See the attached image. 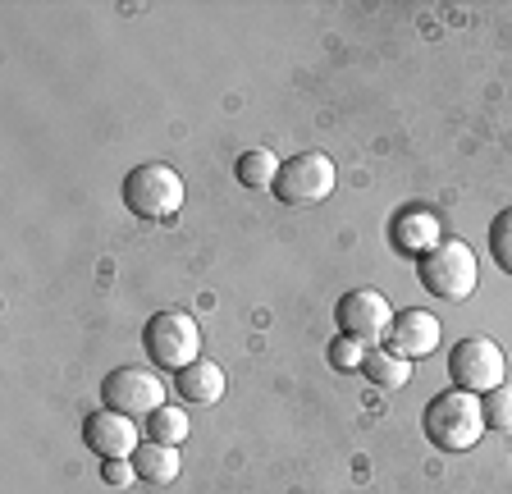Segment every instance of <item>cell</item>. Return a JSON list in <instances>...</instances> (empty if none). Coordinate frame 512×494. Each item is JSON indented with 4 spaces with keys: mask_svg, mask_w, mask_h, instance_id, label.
I'll return each instance as SVG.
<instances>
[{
    "mask_svg": "<svg viewBox=\"0 0 512 494\" xmlns=\"http://www.w3.org/2000/svg\"><path fill=\"white\" fill-rule=\"evenodd\" d=\"M394 307L380 289H352L339 298L334 307V321H339V334L348 339H362V344H380L384 334L394 330Z\"/></svg>",
    "mask_w": 512,
    "mask_h": 494,
    "instance_id": "8",
    "label": "cell"
},
{
    "mask_svg": "<svg viewBox=\"0 0 512 494\" xmlns=\"http://www.w3.org/2000/svg\"><path fill=\"white\" fill-rule=\"evenodd\" d=\"M366 353H371V344H362V339H348V334H339L330 344V362L339 366V371H362Z\"/></svg>",
    "mask_w": 512,
    "mask_h": 494,
    "instance_id": "19",
    "label": "cell"
},
{
    "mask_svg": "<svg viewBox=\"0 0 512 494\" xmlns=\"http://www.w3.org/2000/svg\"><path fill=\"white\" fill-rule=\"evenodd\" d=\"M101 481L115 485V490L133 485V481H138V472H133V458H106V462H101Z\"/></svg>",
    "mask_w": 512,
    "mask_h": 494,
    "instance_id": "20",
    "label": "cell"
},
{
    "mask_svg": "<svg viewBox=\"0 0 512 494\" xmlns=\"http://www.w3.org/2000/svg\"><path fill=\"white\" fill-rule=\"evenodd\" d=\"M142 344H147V357L160 366V371H174L179 376L183 366H192L202 357V330L188 312H156L142 330Z\"/></svg>",
    "mask_w": 512,
    "mask_h": 494,
    "instance_id": "4",
    "label": "cell"
},
{
    "mask_svg": "<svg viewBox=\"0 0 512 494\" xmlns=\"http://www.w3.org/2000/svg\"><path fill=\"white\" fill-rule=\"evenodd\" d=\"M279 165H284V161H279L275 151L252 147V151H243V156H238L234 174H238V183H243V188H252V193H266V188H275Z\"/></svg>",
    "mask_w": 512,
    "mask_h": 494,
    "instance_id": "15",
    "label": "cell"
},
{
    "mask_svg": "<svg viewBox=\"0 0 512 494\" xmlns=\"http://www.w3.org/2000/svg\"><path fill=\"white\" fill-rule=\"evenodd\" d=\"M119 197H124V206L138 215V220H170V215H179L188 188H183V174L174 170V165L147 161L124 174Z\"/></svg>",
    "mask_w": 512,
    "mask_h": 494,
    "instance_id": "2",
    "label": "cell"
},
{
    "mask_svg": "<svg viewBox=\"0 0 512 494\" xmlns=\"http://www.w3.org/2000/svg\"><path fill=\"white\" fill-rule=\"evenodd\" d=\"M362 376L380 389H403V385H412V362H407L403 353H394V348L371 344V353H366V362H362Z\"/></svg>",
    "mask_w": 512,
    "mask_h": 494,
    "instance_id": "14",
    "label": "cell"
},
{
    "mask_svg": "<svg viewBox=\"0 0 512 494\" xmlns=\"http://www.w3.org/2000/svg\"><path fill=\"white\" fill-rule=\"evenodd\" d=\"M389 238H394V247L403 252V257H426V252H435L439 243H444V229H439V220L430 211H421V206H412V211H398L394 215V229H389Z\"/></svg>",
    "mask_w": 512,
    "mask_h": 494,
    "instance_id": "11",
    "label": "cell"
},
{
    "mask_svg": "<svg viewBox=\"0 0 512 494\" xmlns=\"http://www.w3.org/2000/svg\"><path fill=\"white\" fill-rule=\"evenodd\" d=\"M439 339H444V330H439V316L435 312H421V307H407V312L394 316V330H389V348L394 353H403L407 362H416V357H430L439 348Z\"/></svg>",
    "mask_w": 512,
    "mask_h": 494,
    "instance_id": "10",
    "label": "cell"
},
{
    "mask_svg": "<svg viewBox=\"0 0 512 494\" xmlns=\"http://www.w3.org/2000/svg\"><path fill=\"white\" fill-rule=\"evenodd\" d=\"M334 183H339V174H334L330 156L325 151H302V156L279 165V179L270 193L284 206H316L334 193Z\"/></svg>",
    "mask_w": 512,
    "mask_h": 494,
    "instance_id": "5",
    "label": "cell"
},
{
    "mask_svg": "<svg viewBox=\"0 0 512 494\" xmlns=\"http://www.w3.org/2000/svg\"><path fill=\"white\" fill-rule=\"evenodd\" d=\"M133 472H138V481H147V485H170L174 476H179V449L142 440L138 453H133Z\"/></svg>",
    "mask_w": 512,
    "mask_h": 494,
    "instance_id": "13",
    "label": "cell"
},
{
    "mask_svg": "<svg viewBox=\"0 0 512 494\" xmlns=\"http://www.w3.org/2000/svg\"><path fill=\"white\" fill-rule=\"evenodd\" d=\"M224 385H229V380H224V366L211 362V357H197V362L183 366L179 376H174V389H179L188 403H202V408L206 403H220Z\"/></svg>",
    "mask_w": 512,
    "mask_h": 494,
    "instance_id": "12",
    "label": "cell"
},
{
    "mask_svg": "<svg viewBox=\"0 0 512 494\" xmlns=\"http://www.w3.org/2000/svg\"><path fill=\"white\" fill-rule=\"evenodd\" d=\"M142 426H147V440L151 444H170V449H179V444L188 440V417H183L179 408H170V403L151 412Z\"/></svg>",
    "mask_w": 512,
    "mask_h": 494,
    "instance_id": "16",
    "label": "cell"
},
{
    "mask_svg": "<svg viewBox=\"0 0 512 494\" xmlns=\"http://www.w3.org/2000/svg\"><path fill=\"white\" fill-rule=\"evenodd\" d=\"M490 257H494V266H499L503 275H512V206L494 215V225H490Z\"/></svg>",
    "mask_w": 512,
    "mask_h": 494,
    "instance_id": "17",
    "label": "cell"
},
{
    "mask_svg": "<svg viewBox=\"0 0 512 494\" xmlns=\"http://www.w3.org/2000/svg\"><path fill=\"white\" fill-rule=\"evenodd\" d=\"M421 430L426 440L435 444L439 453H467L480 444L485 435V408H480V394H467V389H439L435 398L421 412Z\"/></svg>",
    "mask_w": 512,
    "mask_h": 494,
    "instance_id": "1",
    "label": "cell"
},
{
    "mask_svg": "<svg viewBox=\"0 0 512 494\" xmlns=\"http://www.w3.org/2000/svg\"><path fill=\"white\" fill-rule=\"evenodd\" d=\"M101 398L110 412H124L133 421H147L156 408H165V380L147 366H119L101 380Z\"/></svg>",
    "mask_w": 512,
    "mask_h": 494,
    "instance_id": "7",
    "label": "cell"
},
{
    "mask_svg": "<svg viewBox=\"0 0 512 494\" xmlns=\"http://www.w3.org/2000/svg\"><path fill=\"white\" fill-rule=\"evenodd\" d=\"M416 280L421 289L435 293L444 302H467L476 293V280H480V261L462 238H444L435 252L416 261Z\"/></svg>",
    "mask_w": 512,
    "mask_h": 494,
    "instance_id": "3",
    "label": "cell"
},
{
    "mask_svg": "<svg viewBox=\"0 0 512 494\" xmlns=\"http://www.w3.org/2000/svg\"><path fill=\"white\" fill-rule=\"evenodd\" d=\"M480 408H485V426H490V430H503V435H512V385L490 389V394L480 398Z\"/></svg>",
    "mask_w": 512,
    "mask_h": 494,
    "instance_id": "18",
    "label": "cell"
},
{
    "mask_svg": "<svg viewBox=\"0 0 512 494\" xmlns=\"http://www.w3.org/2000/svg\"><path fill=\"white\" fill-rule=\"evenodd\" d=\"M83 444L96 453V458L106 462V458H133L142 444V430L133 417H124V412H92V417L83 421Z\"/></svg>",
    "mask_w": 512,
    "mask_h": 494,
    "instance_id": "9",
    "label": "cell"
},
{
    "mask_svg": "<svg viewBox=\"0 0 512 494\" xmlns=\"http://www.w3.org/2000/svg\"><path fill=\"white\" fill-rule=\"evenodd\" d=\"M503 376H508V357H503V348L494 339H462L448 353V380H453V389H467V394L485 398L490 389L503 385Z\"/></svg>",
    "mask_w": 512,
    "mask_h": 494,
    "instance_id": "6",
    "label": "cell"
}]
</instances>
